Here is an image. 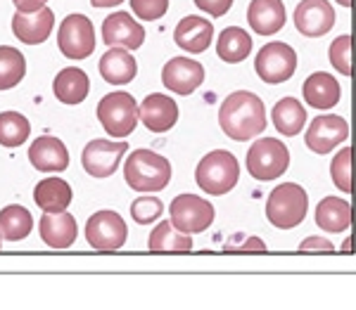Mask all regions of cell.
<instances>
[{"mask_svg":"<svg viewBox=\"0 0 356 310\" xmlns=\"http://www.w3.org/2000/svg\"><path fill=\"white\" fill-rule=\"evenodd\" d=\"M219 126L231 140H252L266 130V107L254 93L238 90L221 102Z\"/></svg>","mask_w":356,"mask_h":310,"instance_id":"6da1fadb","label":"cell"},{"mask_svg":"<svg viewBox=\"0 0 356 310\" xmlns=\"http://www.w3.org/2000/svg\"><path fill=\"white\" fill-rule=\"evenodd\" d=\"M124 178L136 192H159L171 182V164L152 149H136L124 164Z\"/></svg>","mask_w":356,"mask_h":310,"instance_id":"7a4b0ae2","label":"cell"},{"mask_svg":"<svg viewBox=\"0 0 356 310\" xmlns=\"http://www.w3.org/2000/svg\"><path fill=\"white\" fill-rule=\"evenodd\" d=\"M240 180V164L235 159V154L226 152V149H214L195 169V182L197 187L207 194H228L231 189L238 185Z\"/></svg>","mask_w":356,"mask_h":310,"instance_id":"3957f363","label":"cell"},{"mask_svg":"<svg viewBox=\"0 0 356 310\" xmlns=\"http://www.w3.org/2000/svg\"><path fill=\"white\" fill-rule=\"evenodd\" d=\"M309 211V194L297 182H283L273 187L266 199V218L278 230H292L302 225Z\"/></svg>","mask_w":356,"mask_h":310,"instance_id":"277c9868","label":"cell"},{"mask_svg":"<svg viewBox=\"0 0 356 310\" xmlns=\"http://www.w3.org/2000/svg\"><path fill=\"white\" fill-rule=\"evenodd\" d=\"M97 121L102 123L107 135L124 140L126 135H131L136 130L140 114H138V102L131 93H110L97 102Z\"/></svg>","mask_w":356,"mask_h":310,"instance_id":"5b68a950","label":"cell"},{"mask_svg":"<svg viewBox=\"0 0 356 310\" xmlns=\"http://www.w3.org/2000/svg\"><path fill=\"white\" fill-rule=\"evenodd\" d=\"M247 173L254 180H275L288 171L290 166V149L278 137H261L247 149Z\"/></svg>","mask_w":356,"mask_h":310,"instance_id":"8992f818","label":"cell"},{"mask_svg":"<svg viewBox=\"0 0 356 310\" xmlns=\"http://www.w3.org/2000/svg\"><path fill=\"white\" fill-rule=\"evenodd\" d=\"M60 53L69 60H86L95 53V26L86 15H69L57 31Z\"/></svg>","mask_w":356,"mask_h":310,"instance_id":"52a82bcc","label":"cell"},{"mask_svg":"<svg viewBox=\"0 0 356 310\" xmlns=\"http://www.w3.org/2000/svg\"><path fill=\"white\" fill-rule=\"evenodd\" d=\"M171 225L186 234L204 232L214 223V206L197 194H178L171 202Z\"/></svg>","mask_w":356,"mask_h":310,"instance_id":"ba28073f","label":"cell"},{"mask_svg":"<svg viewBox=\"0 0 356 310\" xmlns=\"http://www.w3.org/2000/svg\"><path fill=\"white\" fill-rule=\"evenodd\" d=\"M129 227L117 211H97L86 223V239L95 251H117L126 244Z\"/></svg>","mask_w":356,"mask_h":310,"instance_id":"9c48e42d","label":"cell"},{"mask_svg":"<svg viewBox=\"0 0 356 310\" xmlns=\"http://www.w3.org/2000/svg\"><path fill=\"white\" fill-rule=\"evenodd\" d=\"M254 69L264 83H271V85L283 83V81H288V78H292V74H295L297 53L288 43H280V41L266 43L259 50V55H257Z\"/></svg>","mask_w":356,"mask_h":310,"instance_id":"30bf717a","label":"cell"},{"mask_svg":"<svg viewBox=\"0 0 356 310\" xmlns=\"http://www.w3.org/2000/svg\"><path fill=\"white\" fill-rule=\"evenodd\" d=\"M126 149L129 145L122 142H112V140H90L83 147L81 154V164L86 169V173L93 178H110L114 175V171L122 164Z\"/></svg>","mask_w":356,"mask_h":310,"instance_id":"8fae6325","label":"cell"},{"mask_svg":"<svg viewBox=\"0 0 356 310\" xmlns=\"http://www.w3.org/2000/svg\"><path fill=\"white\" fill-rule=\"evenodd\" d=\"M349 137V123L337 114H325V117H316L312 126H309L307 135V147L316 154H328L335 147H340Z\"/></svg>","mask_w":356,"mask_h":310,"instance_id":"7c38bea8","label":"cell"},{"mask_svg":"<svg viewBox=\"0 0 356 310\" xmlns=\"http://www.w3.org/2000/svg\"><path fill=\"white\" fill-rule=\"evenodd\" d=\"M162 83L176 95H191L204 83V67L191 57H174L162 69Z\"/></svg>","mask_w":356,"mask_h":310,"instance_id":"4fadbf2b","label":"cell"},{"mask_svg":"<svg viewBox=\"0 0 356 310\" xmlns=\"http://www.w3.org/2000/svg\"><path fill=\"white\" fill-rule=\"evenodd\" d=\"M292 19L302 36L321 38L335 26V10L328 0H302Z\"/></svg>","mask_w":356,"mask_h":310,"instance_id":"5bb4252c","label":"cell"},{"mask_svg":"<svg viewBox=\"0 0 356 310\" xmlns=\"http://www.w3.org/2000/svg\"><path fill=\"white\" fill-rule=\"evenodd\" d=\"M102 41L110 48L122 45L126 50H138L145 43V28H143L129 12H114L102 21Z\"/></svg>","mask_w":356,"mask_h":310,"instance_id":"9a60e30c","label":"cell"},{"mask_svg":"<svg viewBox=\"0 0 356 310\" xmlns=\"http://www.w3.org/2000/svg\"><path fill=\"white\" fill-rule=\"evenodd\" d=\"M29 162L43 173H62L69 166V152L65 142L53 135H41L29 147Z\"/></svg>","mask_w":356,"mask_h":310,"instance_id":"2e32d148","label":"cell"},{"mask_svg":"<svg viewBox=\"0 0 356 310\" xmlns=\"http://www.w3.org/2000/svg\"><path fill=\"white\" fill-rule=\"evenodd\" d=\"M211 38H214V24L209 19H204V17L195 15L183 17L174 31V43L191 55H200L204 50H209Z\"/></svg>","mask_w":356,"mask_h":310,"instance_id":"e0dca14e","label":"cell"},{"mask_svg":"<svg viewBox=\"0 0 356 310\" xmlns=\"http://www.w3.org/2000/svg\"><path fill=\"white\" fill-rule=\"evenodd\" d=\"M138 114H140V121L145 123L147 130H152V133H166L178 121V105L169 95L152 93L143 100V105L138 107Z\"/></svg>","mask_w":356,"mask_h":310,"instance_id":"ac0fdd59","label":"cell"},{"mask_svg":"<svg viewBox=\"0 0 356 310\" xmlns=\"http://www.w3.org/2000/svg\"><path fill=\"white\" fill-rule=\"evenodd\" d=\"M55 26V12L50 8H43L38 12H17L13 17V33L26 45L45 43L53 33Z\"/></svg>","mask_w":356,"mask_h":310,"instance_id":"d6986e66","label":"cell"},{"mask_svg":"<svg viewBox=\"0 0 356 310\" xmlns=\"http://www.w3.org/2000/svg\"><path fill=\"white\" fill-rule=\"evenodd\" d=\"M38 232H41L43 244H48L50 249H69L79 237L76 218L67 211L45 214L38 221Z\"/></svg>","mask_w":356,"mask_h":310,"instance_id":"ffe728a7","label":"cell"},{"mask_svg":"<svg viewBox=\"0 0 356 310\" xmlns=\"http://www.w3.org/2000/svg\"><path fill=\"white\" fill-rule=\"evenodd\" d=\"M288 12L283 0H252L247 8V21L259 36H273L285 26Z\"/></svg>","mask_w":356,"mask_h":310,"instance_id":"44dd1931","label":"cell"},{"mask_svg":"<svg viewBox=\"0 0 356 310\" xmlns=\"http://www.w3.org/2000/svg\"><path fill=\"white\" fill-rule=\"evenodd\" d=\"M302 93H304V102L312 109H318V112H328V109L335 107L342 97L337 78L325 71H314L312 76L304 81Z\"/></svg>","mask_w":356,"mask_h":310,"instance_id":"7402d4cb","label":"cell"},{"mask_svg":"<svg viewBox=\"0 0 356 310\" xmlns=\"http://www.w3.org/2000/svg\"><path fill=\"white\" fill-rule=\"evenodd\" d=\"M354 211L352 204L344 202L342 197H323L316 206V225L325 232L342 234L344 230L352 227Z\"/></svg>","mask_w":356,"mask_h":310,"instance_id":"603a6c76","label":"cell"},{"mask_svg":"<svg viewBox=\"0 0 356 310\" xmlns=\"http://www.w3.org/2000/svg\"><path fill=\"white\" fill-rule=\"evenodd\" d=\"M100 74L107 83L112 85H126L136 78L138 74V62L136 57L124 48H110L100 60Z\"/></svg>","mask_w":356,"mask_h":310,"instance_id":"cb8c5ba5","label":"cell"},{"mask_svg":"<svg viewBox=\"0 0 356 310\" xmlns=\"http://www.w3.org/2000/svg\"><path fill=\"white\" fill-rule=\"evenodd\" d=\"M53 93L62 105H81L90 93V81L83 69L67 67L55 76Z\"/></svg>","mask_w":356,"mask_h":310,"instance_id":"d4e9b609","label":"cell"},{"mask_svg":"<svg viewBox=\"0 0 356 310\" xmlns=\"http://www.w3.org/2000/svg\"><path fill=\"white\" fill-rule=\"evenodd\" d=\"M271 121L280 135L295 137L304 130L307 112H304V105L297 97H283L280 102H275V107L271 112Z\"/></svg>","mask_w":356,"mask_h":310,"instance_id":"484cf974","label":"cell"},{"mask_svg":"<svg viewBox=\"0 0 356 310\" xmlns=\"http://www.w3.org/2000/svg\"><path fill=\"white\" fill-rule=\"evenodd\" d=\"M72 187L69 182L60 180V178H45L33 189V202L38 209H43L45 214H55V211H67V206L72 204Z\"/></svg>","mask_w":356,"mask_h":310,"instance_id":"4316f807","label":"cell"},{"mask_svg":"<svg viewBox=\"0 0 356 310\" xmlns=\"http://www.w3.org/2000/svg\"><path fill=\"white\" fill-rule=\"evenodd\" d=\"M147 246L157 254H188V251H193V239L191 234L171 225V221H164L152 230Z\"/></svg>","mask_w":356,"mask_h":310,"instance_id":"83f0119b","label":"cell"},{"mask_svg":"<svg viewBox=\"0 0 356 310\" xmlns=\"http://www.w3.org/2000/svg\"><path fill=\"white\" fill-rule=\"evenodd\" d=\"M252 53V36L240 26H228L221 31L219 41H216V55L228 64H238L247 60Z\"/></svg>","mask_w":356,"mask_h":310,"instance_id":"f1b7e54d","label":"cell"},{"mask_svg":"<svg viewBox=\"0 0 356 310\" xmlns=\"http://www.w3.org/2000/svg\"><path fill=\"white\" fill-rule=\"evenodd\" d=\"M33 230V218L24 206L10 204L0 211V234L5 242H19L26 239Z\"/></svg>","mask_w":356,"mask_h":310,"instance_id":"f546056e","label":"cell"},{"mask_svg":"<svg viewBox=\"0 0 356 310\" xmlns=\"http://www.w3.org/2000/svg\"><path fill=\"white\" fill-rule=\"evenodd\" d=\"M26 74V60L13 45H0V93L13 90Z\"/></svg>","mask_w":356,"mask_h":310,"instance_id":"4dcf8cb0","label":"cell"},{"mask_svg":"<svg viewBox=\"0 0 356 310\" xmlns=\"http://www.w3.org/2000/svg\"><path fill=\"white\" fill-rule=\"evenodd\" d=\"M31 133V123L19 112H3L0 114V145L3 147H19L26 142Z\"/></svg>","mask_w":356,"mask_h":310,"instance_id":"1f68e13d","label":"cell"},{"mask_svg":"<svg viewBox=\"0 0 356 310\" xmlns=\"http://www.w3.org/2000/svg\"><path fill=\"white\" fill-rule=\"evenodd\" d=\"M330 175L337 189H342L344 194L354 192V149L352 147H342L335 154L330 164Z\"/></svg>","mask_w":356,"mask_h":310,"instance_id":"d6a6232c","label":"cell"},{"mask_svg":"<svg viewBox=\"0 0 356 310\" xmlns=\"http://www.w3.org/2000/svg\"><path fill=\"white\" fill-rule=\"evenodd\" d=\"M330 62L342 76H352L354 71V38L349 33H342L330 45Z\"/></svg>","mask_w":356,"mask_h":310,"instance_id":"836d02e7","label":"cell"},{"mask_svg":"<svg viewBox=\"0 0 356 310\" xmlns=\"http://www.w3.org/2000/svg\"><path fill=\"white\" fill-rule=\"evenodd\" d=\"M162 214H164V204L154 197H140L131 204V216H134L138 225H150Z\"/></svg>","mask_w":356,"mask_h":310,"instance_id":"e575fe53","label":"cell"},{"mask_svg":"<svg viewBox=\"0 0 356 310\" xmlns=\"http://www.w3.org/2000/svg\"><path fill=\"white\" fill-rule=\"evenodd\" d=\"M131 10L136 17L145 21H157L162 19L169 10V0H131Z\"/></svg>","mask_w":356,"mask_h":310,"instance_id":"d590c367","label":"cell"},{"mask_svg":"<svg viewBox=\"0 0 356 310\" xmlns=\"http://www.w3.org/2000/svg\"><path fill=\"white\" fill-rule=\"evenodd\" d=\"M195 5L209 17H223L231 10L233 0H195Z\"/></svg>","mask_w":356,"mask_h":310,"instance_id":"8d00e7d4","label":"cell"},{"mask_svg":"<svg viewBox=\"0 0 356 310\" xmlns=\"http://www.w3.org/2000/svg\"><path fill=\"white\" fill-rule=\"evenodd\" d=\"M300 249L302 251H325V254H332L335 246H332V242H328L325 237H307L300 244Z\"/></svg>","mask_w":356,"mask_h":310,"instance_id":"74e56055","label":"cell"},{"mask_svg":"<svg viewBox=\"0 0 356 310\" xmlns=\"http://www.w3.org/2000/svg\"><path fill=\"white\" fill-rule=\"evenodd\" d=\"M17 12H38V10H43L45 5H48V0H13Z\"/></svg>","mask_w":356,"mask_h":310,"instance_id":"f35d334b","label":"cell"},{"mask_svg":"<svg viewBox=\"0 0 356 310\" xmlns=\"http://www.w3.org/2000/svg\"><path fill=\"white\" fill-rule=\"evenodd\" d=\"M233 254L235 251H257V254H264V251H266V244L261 242L259 237H250V239H245V244L240 246V249H231Z\"/></svg>","mask_w":356,"mask_h":310,"instance_id":"ab89813d","label":"cell"},{"mask_svg":"<svg viewBox=\"0 0 356 310\" xmlns=\"http://www.w3.org/2000/svg\"><path fill=\"white\" fill-rule=\"evenodd\" d=\"M124 0H90L93 8H114V5H122Z\"/></svg>","mask_w":356,"mask_h":310,"instance_id":"60d3db41","label":"cell"},{"mask_svg":"<svg viewBox=\"0 0 356 310\" xmlns=\"http://www.w3.org/2000/svg\"><path fill=\"white\" fill-rule=\"evenodd\" d=\"M337 3H340L342 8H352V5H354V0H337Z\"/></svg>","mask_w":356,"mask_h":310,"instance_id":"b9f144b4","label":"cell"},{"mask_svg":"<svg viewBox=\"0 0 356 310\" xmlns=\"http://www.w3.org/2000/svg\"><path fill=\"white\" fill-rule=\"evenodd\" d=\"M0 249H3V234H0Z\"/></svg>","mask_w":356,"mask_h":310,"instance_id":"7bdbcfd3","label":"cell"}]
</instances>
